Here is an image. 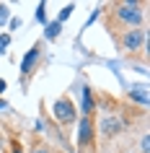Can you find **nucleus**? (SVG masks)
Masks as SVG:
<instances>
[{
  "label": "nucleus",
  "instance_id": "f257e3e1",
  "mask_svg": "<svg viewBox=\"0 0 150 153\" xmlns=\"http://www.w3.org/2000/svg\"><path fill=\"white\" fill-rule=\"evenodd\" d=\"M52 112H55L57 122H72V120H75V106L70 104V99H60Z\"/></svg>",
  "mask_w": 150,
  "mask_h": 153
},
{
  "label": "nucleus",
  "instance_id": "f03ea898",
  "mask_svg": "<svg viewBox=\"0 0 150 153\" xmlns=\"http://www.w3.org/2000/svg\"><path fill=\"white\" fill-rule=\"evenodd\" d=\"M117 16L122 18L124 24H140L142 13H140V8H137L134 3H124V5H119V8H117Z\"/></svg>",
  "mask_w": 150,
  "mask_h": 153
},
{
  "label": "nucleus",
  "instance_id": "7ed1b4c3",
  "mask_svg": "<svg viewBox=\"0 0 150 153\" xmlns=\"http://www.w3.org/2000/svg\"><path fill=\"white\" fill-rule=\"evenodd\" d=\"M93 137V125H91V117H83L80 120V132H78V143L80 145H88Z\"/></svg>",
  "mask_w": 150,
  "mask_h": 153
},
{
  "label": "nucleus",
  "instance_id": "20e7f679",
  "mask_svg": "<svg viewBox=\"0 0 150 153\" xmlns=\"http://www.w3.org/2000/svg\"><path fill=\"white\" fill-rule=\"evenodd\" d=\"M122 127H124V125H122L119 117H106L103 125H101V132L103 135H117V132H122Z\"/></svg>",
  "mask_w": 150,
  "mask_h": 153
},
{
  "label": "nucleus",
  "instance_id": "39448f33",
  "mask_svg": "<svg viewBox=\"0 0 150 153\" xmlns=\"http://www.w3.org/2000/svg\"><path fill=\"white\" fill-rule=\"evenodd\" d=\"M142 39H145V34H142L140 29H134V31H127L122 42H124V47H127V49H137V47L142 44Z\"/></svg>",
  "mask_w": 150,
  "mask_h": 153
},
{
  "label": "nucleus",
  "instance_id": "423d86ee",
  "mask_svg": "<svg viewBox=\"0 0 150 153\" xmlns=\"http://www.w3.org/2000/svg\"><path fill=\"white\" fill-rule=\"evenodd\" d=\"M36 57H39V47H31L24 55V62H21V73H24V75H29V70H31L34 62H36Z\"/></svg>",
  "mask_w": 150,
  "mask_h": 153
},
{
  "label": "nucleus",
  "instance_id": "0eeeda50",
  "mask_svg": "<svg viewBox=\"0 0 150 153\" xmlns=\"http://www.w3.org/2000/svg\"><path fill=\"white\" fill-rule=\"evenodd\" d=\"M91 109H93V96H91V88L86 86V88H83V114L88 117Z\"/></svg>",
  "mask_w": 150,
  "mask_h": 153
},
{
  "label": "nucleus",
  "instance_id": "6e6552de",
  "mask_svg": "<svg viewBox=\"0 0 150 153\" xmlns=\"http://www.w3.org/2000/svg\"><path fill=\"white\" fill-rule=\"evenodd\" d=\"M57 34H60V21L47 24V39H57Z\"/></svg>",
  "mask_w": 150,
  "mask_h": 153
},
{
  "label": "nucleus",
  "instance_id": "1a4fd4ad",
  "mask_svg": "<svg viewBox=\"0 0 150 153\" xmlns=\"http://www.w3.org/2000/svg\"><path fill=\"white\" fill-rule=\"evenodd\" d=\"M70 13H72V5H65V8L60 10V18H57V21L62 24V21H65V18H67V16H70Z\"/></svg>",
  "mask_w": 150,
  "mask_h": 153
},
{
  "label": "nucleus",
  "instance_id": "9d476101",
  "mask_svg": "<svg viewBox=\"0 0 150 153\" xmlns=\"http://www.w3.org/2000/svg\"><path fill=\"white\" fill-rule=\"evenodd\" d=\"M10 44V36H0V55L5 52V47Z\"/></svg>",
  "mask_w": 150,
  "mask_h": 153
},
{
  "label": "nucleus",
  "instance_id": "9b49d317",
  "mask_svg": "<svg viewBox=\"0 0 150 153\" xmlns=\"http://www.w3.org/2000/svg\"><path fill=\"white\" fill-rule=\"evenodd\" d=\"M150 151V140H148V135L142 137V153H148Z\"/></svg>",
  "mask_w": 150,
  "mask_h": 153
},
{
  "label": "nucleus",
  "instance_id": "f8f14e48",
  "mask_svg": "<svg viewBox=\"0 0 150 153\" xmlns=\"http://www.w3.org/2000/svg\"><path fill=\"white\" fill-rule=\"evenodd\" d=\"M36 18H39V21H44V3H41L39 10H36Z\"/></svg>",
  "mask_w": 150,
  "mask_h": 153
},
{
  "label": "nucleus",
  "instance_id": "ddd939ff",
  "mask_svg": "<svg viewBox=\"0 0 150 153\" xmlns=\"http://www.w3.org/2000/svg\"><path fill=\"white\" fill-rule=\"evenodd\" d=\"M13 153H21V148H18V143H13Z\"/></svg>",
  "mask_w": 150,
  "mask_h": 153
},
{
  "label": "nucleus",
  "instance_id": "4468645a",
  "mask_svg": "<svg viewBox=\"0 0 150 153\" xmlns=\"http://www.w3.org/2000/svg\"><path fill=\"white\" fill-rule=\"evenodd\" d=\"M34 153H49V151H44V148H39V151H34Z\"/></svg>",
  "mask_w": 150,
  "mask_h": 153
},
{
  "label": "nucleus",
  "instance_id": "2eb2a0df",
  "mask_svg": "<svg viewBox=\"0 0 150 153\" xmlns=\"http://www.w3.org/2000/svg\"><path fill=\"white\" fill-rule=\"evenodd\" d=\"M5 106H8V104H5V101H0V109H5Z\"/></svg>",
  "mask_w": 150,
  "mask_h": 153
}]
</instances>
